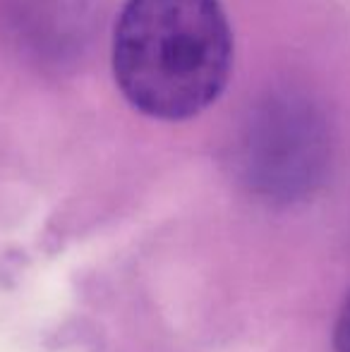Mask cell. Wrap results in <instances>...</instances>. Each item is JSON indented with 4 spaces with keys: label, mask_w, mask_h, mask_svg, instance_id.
I'll list each match as a JSON object with an SVG mask.
<instances>
[{
    "label": "cell",
    "mask_w": 350,
    "mask_h": 352,
    "mask_svg": "<svg viewBox=\"0 0 350 352\" xmlns=\"http://www.w3.org/2000/svg\"><path fill=\"white\" fill-rule=\"evenodd\" d=\"M235 36L221 0H125L113 27L116 87L137 113L180 122L228 87Z\"/></svg>",
    "instance_id": "cell-1"
},
{
    "label": "cell",
    "mask_w": 350,
    "mask_h": 352,
    "mask_svg": "<svg viewBox=\"0 0 350 352\" xmlns=\"http://www.w3.org/2000/svg\"><path fill=\"white\" fill-rule=\"evenodd\" d=\"M333 352H350V297L338 314L336 333H333Z\"/></svg>",
    "instance_id": "cell-2"
}]
</instances>
